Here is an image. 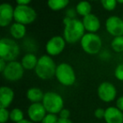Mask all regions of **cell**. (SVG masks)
<instances>
[{
	"mask_svg": "<svg viewBox=\"0 0 123 123\" xmlns=\"http://www.w3.org/2000/svg\"><path fill=\"white\" fill-rule=\"evenodd\" d=\"M55 78L61 85L64 87H71L76 83L77 76L74 68L68 62H61L57 64L55 73Z\"/></svg>",
	"mask_w": 123,
	"mask_h": 123,
	"instance_id": "4",
	"label": "cell"
},
{
	"mask_svg": "<svg viewBox=\"0 0 123 123\" xmlns=\"http://www.w3.org/2000/svg\"><path fill=\"white\" fill-rule=\"evenodd\" d=\"M9 34H10L11 38L14 39L15 41L24 40L27 34L26 25L14 21L12 25L9 26Z\"/></svg>",
	"mask_w": 123,
	"mask_h": 123,
	"instance_id": "17",
	"label": "cell"
},
{
	"mask_svg": "<svg viewBox=\"0 0 123 123\" xmlns=\"http://www.w3.org/2000/svg\"><path fill=\"white\" fill-rule=\"evenodd\" d=\"M111 48L116 53L123 52V36L113 37L111 42Z\"/></svg>",
	"mask_w": 123,
	"mask_h": 123,
	"instance_id": "22",
	"label": "cell"
},
{
	"mask_svg": "<svg viewBox=\"0 0 123 123\" xmlns=\"http://www.w3.org/2000/svg\"><path fill=\"white\" fill-rule=\"evenodd\" d=\"M82 22L88 33H97L101 28V21L96 14H91L82 18Z\"/></svg>",
	"mask_w": 123,
	"mask_h": 123,
	"instance_id": "14",
	"label": "cell"
},
{
	"mask_svg": "<svg viewBox=\"0 0 123 123\" xmlns=\"http://www.w3.org/2000/svg\"><path fill=\"white\" fill-rule=\"evenodd\" d=\"M62 23L64 26L62 36L68 44L72 45L80 42L81 39L86 33L82 19L78 18L70 19V18L64 17Z\"/></svg>",
	"mask_w": 123,
	"mask_h": 123,
	"instance_id": "1",
	"label": "cell"
},
{
	"mask_svg": "<svg viewBox=\"0 0 123 123\" xmlns=\"http://www.w3.org/2000/svg\"><path fill=\"white\" fill-rule=\"evenodd\" d=\"M38 59L39 57H37L36 53L26 52L21 57L20 62L25 71H32L35 70L36 65H37Z\"/></svg>",
	"mask_w": 123,
	"mask_h": 123,
	"instance_id": "18",
	"label": "cell"
},
{
	"mask_svg": "<svg viewBox=\"0 0 123 123\" xmlns=\"http://www.w3.org/2000/svg\"><path fill=\"white\" fill-rule=\"evenodd\" d=\"M25 71V70L23 68L20 62L15 60V61L8 62L5 69L1 74L6 81L14 83L19 81L24 77Z\"/></svg>",
	"mask_w": 123,
	"mask_h": 123,
	"instance_id": "8",
	"label": "cell"
},
{
	"mask_svg": "<svg viewBox=\"0 0 123 123\" xmlns=\"http://www.w3.org/2000/svg\"><path fill=\"white\" fill-rule=\"evenodd\" d=\"M25 119V113L20 108L14 107L10 111V121L18 123Z\"/></svg>",
	"mask_w": 123,
	"mask_h": 123,
	"instance_id": "24",
	"label": "cell"
},
{
	"mask_svg": "<svg viewBox=\"0 0 123 123\" xmlns=\"http://www.w3.org/2000/svg\"><path fill=\"white\" fill-rule=\"evenodd\" d=\"M98 56H99V58L100 60H102L104 62H107L111 58V53L109 51H107V50L102 49L100 51V52L98 54Z\"/></svg>",
	"mask_w": 123,
	"mask_h": 123,
	"instance_id": "29",
	"label": "cell"
},
{
	"mask_svg": "<svg viewBox=\"0 0 123 123\" xmlns=\"http://www.w3.org/2000/svg\"><path fill=\"white\" fill-rule=\"evenodd\" d=\"M20 54V46L13 38L3 37L0 40V58L6 62L17 60Z\"/></svg>",
	"mask_w": 123,
	"mask_h": 123,
	"instance_id": "3",
	"label": "cell"
},
{
	"mask_svg": "<svg viewBox=\"0 0 123 123\" xmlns=\"http://www.w3.org/2000/svg\"><path fill=\"white\" fill-rule=\"evenodd\" d=\"M18 123H35V122H33L32 121H31V120H29V119H24L23 121H19V122H18Z\"/></svg>",
	"mask_w": 123,
	"mask_h": 123,
	"instance_id": "37",
	"label": "cell"
},
{
	"mask_svg": "<svg viewBox=\"0 0 123 123\" xmlns=\"http://www.w3.org/2000/svg\"><path fill=\"white\" fill-rule=\"evenodd\" d=\"M22 47L26 51V52L35 53L37 50V43L34 39L30 37H25L23 41Z\"/></svg>",
	"mask_w": 123,
	"mask_h": 123,
	"instance_id": "23",
	"label": "cell"
},
{
	"mask_svg": "<svg viewBox=\"0 0 123 123\" xmlns=\"http://www.w3.org/2000/svg\"><path fill=\"white\" fill-rule=\"evenodd\" d=\"M47 113L58 115L64 108V99L60 94L54 91H47L45 93L41 101Z\"/></svg>",
	"mask_w": 123,
	"mask_h": 123,
	"instance_id": "6",
	"label": "cell"
},
{
	"mask_svg": "<svg viewBox=\"0 0 123 123\" xmlns=\"http://www.w3.org/2000/svg\"><path fill=\"white\" fill-rule=\"evenodd\" d=\"M67 41L63 38L62 36H54L51 37L45 45V50L46 54L49 56H57L63 52L67 46Z\"/></svg>",
	"mask_w": 123,
	"mask_h": 123,
	"instance_id": "10",
	"label": "cell"
},
{
	"mask_svg": "<svg viewBox=\"0 0 123 123\" xmlns=\"http://www.w3.org/2000/svg\"><path fill=\"white\" fill-rule=\"evenodd\" d=\"M79 43L83 51L90 56L98 55L102 50L103 41L97 33L86 32Z\"/></svg>",
	"mask_w": 123,
	"mask_h": 123,
	"instance_id": "5",
	"label": "cell"
},
{
	"mask_svg": "<svg viewBox=\"0 0 123 123\" xmlns=\"http://www.w3.org/2000/svg\"><path fill=\"white\" fill-rule=\"evenodd\" d=\"M37 18L36 9L30 5H16L14 7V19L15 22L25 25H29L34 23Z\"/></svg>",
	"mask_w": 123,
	"mask_h": 123,
	"instance_id": "7",
	"label": "cell"
},
{
	"mask_svg": "<svg viewBox=\"0 0 123 123\" xmlns=\"http://www.w3.org/2000/svg\"><path fill=\"white\" fill-rule=\"evenodd\" d=\"M116 106L121 111H123V95L119 96L116 99Z\"/></svg>",
	"mask_w": 123,
	"mask_h": 123,
	"instance_id": "33",
	"label": "cell"
},
{
	"mask_svg": "<svg viewBox=\"0 0 123 123\" xmlns=\"http://www.w3.org/2000/svg\"><path fill=\"white\" fill-rule=\"evenodd\" d=\"M56 66L52 56L48 54L41 55L34 70L35 74L36 77L41 80H49L55 77Z\"/></svg>",
	"mask_w": 123,
	"mask_h": 123,
	"instance_id": "2",
	"label": "cell"
},
{
	"mask_svg": "<svg viewBox=\"0 0 123 123\" xmlns=\"http://www.w3.org/2000/svg\"><path fill=\"white\" fill-rule=\"evenodd\" d=\"M14 91L12 88L3 85L0 88V108H9L14 99Z\"/></svg>",
	"mask_w": 123,
	"mask_h": 123,
	"instance_id": "16",
	"label": "cell"
},
{
	"mask_svg": "<svg viewBox=\"0 0 123 123\" xmlns=\"http://www.w3.org/2000/svg\"><path fill=\"white\" fill-rule=\"evenodd\" d=\"M69 4H70V0H47L46 2L47 7L54 12L66 9Z\"/></svg>",
	"mask_w": 123,
	"mask_h": 123,
	"instance_id": "21",
	"label": "cell"
},
{
	"mask_svg": "<svg viewBox=\"0 0 123 123\" xmlns=\"http://www.w3.org/2000/svg\"><path fill=\"white\" fill-rule=\"evenodd\" d=\"M89 1H96V0H89Z\"/></svg>",
	"mask_w": 123,
	"mask_h": 123,
	"instance_id": "39",
	"label": "cell"
},
{
	"mask_svg": "<svg viewBox=\"0 0 123 123\" xmlns=\"http://www.w3.org/2000/svg\"><path fill=\"white\" fill-rule=\"evenodd\" d=\"M8 62L4 60L3 58H0V73H3V71L5 69L6 66H7Z\"/></svg>",
	"mask_w": 123,
	"mask_h": 123,
	"instance_id": "35",
	"label": "cell"
},
{
	"mask_svg": "<svg viewBox=\"0 0 123 123\" xmlns=\"http://www.w3.org/2000/svg\"><path fill=\"white\" fill-rule=\"evenodd\" d=\"M105 31L112 37L123 36V19L117 15H111L105 19Z\"/></svg>",
	"mask_w": 123,
	"mask_h": 123,
	"instance_id": "11",
	"label": "cell"
},
{
	"mask_svg": "<svg viewBox=\"0 0 123 123\" xmlns=\"http://www.w3.org/2000/svg\"><path fill=\"white\" fill-rule=\"evenodd\" d=\"M98 98L104 103H111L116 99L117 89L114 84L109 81H104L97 88Z\"/></svg>",
	"mask_w": 123,
	"mask_h": 123,
	"instance_id": "9",
	"label": "cell"
},
{
	"mask_svg": "<svg viewBox=\"0 0 123 123\" xmlns=\"http://www.w3.org/2000/svg\"><path fill=\"white\" fill-rule=\"evenodd\" d=\"M59 120V116L56 114H51V113H47L46 115L41 123H57Z\"/></svg>",
	"mask_w": 123,
	"mask_h": 123,
	"instance_id": "27",
	"label": "cell"
},
{
	"mask_svg": "<svg viewBox=\"0 0 123 123\" xmlns=\"http://www.w3.org/2000/svg\"><path fill=\"white\" fill-rule=\"evenodd\" d=\"M17 5H30L32 0H15Z\"/></svg>",
	"mask_w": 123,
	"mask_h": 123,
	"instance_id": "34",
	"label": "cell"
},
{
	"mask_svg": "<svg viewBox=\"0 0 123 123\" xmlns=\"http://www.w3.org/2000/svg\"><path fill=\"white\" fill-rule=\"evenodd\" d=\"M14 16V7L9 3H3L0 5V26L6 28L12 25Z\"/></svg>",
	"mask_w": 123,
	"mask_h": 123,
	"instance_id": "13",
	"label": "cell"
},
{
	"mask_svg": "<svg viewBox=\"0 0 123 123\" xmlns=\"http://www.w3.org/2000/svg\"><path fill=\"white\" fill-rule=\"evenodd\" d=\"M75 9L78 15L83 18L92 13V5L89 0H81L76 4Z\"/></svg>",
	"mask_w": 123,
	"mask_h": 123,
	"instance_id": "20",
	"label": "cell"
},
{
	"mask_svg": "<svg viewBox=\"0 0 123 123\" xmlns=\"http://www.w3.org/2000/svg\"><path fill=\"white\" fill-rule=\"evenodd\" d=\"M71 112L67 108H63L58 114L59 118H62V119H70Z\"/></svg>",
	"mask_w": 123,
	"mask_h": 123,
	"instance_id": "32",
	"label": "cell"
},
{
	"mask_svg": "<svg viewBox=\"0 0 123 123\" xmlns=\"http://www.w3.org/2000/svg\"><path fill=\"white\" fill-rule=\"evenodd\" d=\"M99 2L103 9L108 12L114 11L118 4L116 0H99Z\"/></svg>",
	"mask_w": 123,
	"mask_h": 123,
	"instance_id": "25",
	"label": "cell"
},
{
	"mask_svg": "<svg viewBox=\"0 0 123 123\" xmlns=\"http://www.w3.org/2000/svg\"><path fill=\"white\" fill-rule=\"evenodd\" d=\"M118 4H123V0H116Z\"/></svg>",
	"mask_w": 123,
	"mask_h": 123,
	"instance_id": "38",
	"label": "cell"
},
{
	"mask_svg": "<svg viewBox=\"0 0 123 123\" xmlns=\"http://www.w3.org/2000/svg\"><path fill=\"white\" fill-rule=\"evenodd\" d=\"M104 121L105 123H123V111L116 105H111L105 108Z\"/></svg>",
	"mask_w": 123,
	"mask_h": 123,
	"instance_id": "15",
	"label": "cell"
},
{
	"mask_svg": "<svg viewBox=\"0 0 123 123\" xmlns=\"http://www.w3.org/2000/svg\"><path fill=\"white\" fill-rule=\"evenodd\" d=\"M122 19H123V17H122Z\"/></svg>",
	"mask_w": 123,
	"mask_h": 123,
	"instance_id": "40",
	"label": "cell"
},
{
	"mask_svg": "<svg viewBox=\"0 0 123 123\" xmlns=\"http://www.w3.org/2000/svg\"><path fill=\"white\" fill-rule=\"evenodd\" d=\"M46 114L47 111L41 102L31 103L27 108L28 119L35 123H41Z\"/></svg>",
	"mask_w": 123,
	"mask_h": 123,
	"instance_id": "12",
	"label": "cell"
},
{
	"mask_svg": "<svg viewBox=\"0 0 123 123\" xmlns=\"http://www.w3.org/2000/svg\"><path fill=\"white\" fill-rule=\"evenodd\" d=\"M10 121V111L8 108H0V123H8Z\"/></svg>",
	"mask_w": 123,
	"mask_h": 123,
	"instance_id": "26",
	"label": "cell"
},
{
	"mask_svg": "<svg viewBox=\"0 0 123 123\" xmlns=\"http://www.w3.org/2000/svg\"><path fill=\"white\" fill-rule=\"evenodd\" d=\"M114 76L118 81L123 82V63H119L114 70Z\"/></svg>",
	"mask_w": 123,
	"mask_h": 123,
	"instance_id": "28",
	"label": "cell"
},
{
	"mask_svg": "<svg viewBox=\"0 0 123 123\" xmlns=\"http://www.w3.org/2000/svg\"><path fill=\"white\" fill-rule=\"evenodd\" d=\"M45 93L39 87H31L26 91L25 96L31 103L41 102Z\"/></svg>",
	"mask_w": 123,
	"mask_h": 123,
	"instance_id": "19",
	"label": "cell"
},
{
	"mask_svg": "<svg viewBox=\"0 0 123 123\" xmlns=\"http://www.w3.org/2000/svg\"><path fill=\"white\" fill-rule=\"evenodd\" d=\"M57 123H74L70 119H62V118H59Z\"/></svg>",
	"mask_w": 123,
	"mask_h": 123,
	"instance_id": "36",
	"label": "cell"
},
{
	"mask_svg": "<svg viewBox=\"0 0 123 123\" xmlns=\"http://www.w3.org/2000/svg\"><path fill=\"white\" fill-rule=\"evenodd\" d=\"M77 12H76L75 8H68V9H66L65 10V17L70 18V19H74V18H77Z\"/></svg>",
	"mask_w": 123,
	"mask_h": 123,
	"instance_id": "31",
	"label": "cell"
},
{
	"mask_svg": "<svg viewBox=\"0 0 123 123\" xmlns=\"http://www.w3.org/2000/svg\"><path fill=\"white\" fill-rule=\"evenodd\" d=\"M105 109L101 107H98L94 110V116L96 119L98 120H104L105 117Z\"/></svg>",
	"mask_w": 123,
	"mask_h": 123,
	"instance_id": "30",
	"label": "cell"
}]
</instances>
